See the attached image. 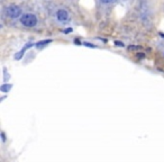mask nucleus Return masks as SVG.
Instances as JSON below:
<instances>
[{
    "label": "nucleus",
    "mask_w": 164,
    "mask_h": 162,
    "mask_svg": "<svg viewBox=\"0 0 164 162\" xmlns=\"http://www.w3.org/2000/svg\"><path fill=\"white\" fill-rule=\"evenodd\" d=\"M20 23L25 27H34L37 24V17L33 14H26L20 17Z\"/></svg>",
    "instance_id": "1"
},
{
    "label": "nucleus",
    "mask_w": 164,
    "mask_h": 162,
    "mask_svg": "<svg viewBox=\"0 0 164 162\" xmlns=\"http://www.w3.org/2000/svg\"><path fill=\"white\" fill-rule=\"evenodd\" d=\"M6 14H7V16H9L10 18H18V17H20V15H22V9H20V7L13 5V6L7 7Z\"/></svg>",
    "instance_id": "2"
},
{
    "label": "nucleus",
    "mask_w": 164,
    "mask_h": 162,
    "mask_svg": "<svg viewBox=\"0 0 164 162\" xmlns=\"http://www.w3.org/2000/svg\"><path fill=\"white\" fill-rule=\"evenodd\" d=\"M56 19L58 20V22H61V23H65V22H68L69 20V14L67 10H64V9H60V10H57V13H56Z\"/></svg>",
    "instance_id": "3"
},
{
    "label": "nucleus",
    "mask_w": 164,
    "mask_h": 162,
    "mask_svg": "<svg viewBox=\"0 0 164 162\" xmlns=\"http://www.w3.org/2000/svg\"><path fill=\"white\" fill-rule=\"evenodd\" d=\"M11 84H8V83H6V84H2L1 86V88H0V90L2 91V92H8L10 89H11Z\"/></svg>",
    "instance_id": "4"
},
{
    "label": "nucleus",
    "mask_w": 164,
    "mask_h": 162,
    "mask_svg": "<svg viewBox=\"0 0 164 162\" xmlns=\"http://www.w3.org/2000/svg\"><path fill=\"white\" fill-rule=\"evenodd\" d=\"M51 42H52L51 40L42 41V42H38V43L36 44V46H37V47H42V46H44V45H46V44H48V43H51Z\"/></svg>",
    "instance_id": "5"
},
{
    "label": "nucleus",
    "mask_w": 164,
    "mask_h": 162,
    "mask_svg": "<svg viewBox=\"0 0 164 162\" xmlns=\"http://www.w3.org/2000/svg\"><path fill=\"white\" fill-rule=\"evenodd\" d=\"M84 45H85V46H90V47H96L93 44H90V43H84Z\"/></svg>",
    "instance_id": "6"
},
{
    "label": "nucleus",
    "mask_w": 164,
    "mask_h": 162,
    "mask_svg": "<svg viewBox=\"0 0 164 162\" xmlns=\"http://www.w3.org/2000/svg\"><path fill=\"white\" fill-rule=\"evenodd\" d=\"M115 44L117 45V46H124L123 43H120V42H115Z\"/></svg>",
    "instance_id": "7"
},
{
    "label": "nucleus",
    "mask_w": 164,
    "mask_h": 162,
    "mask_svg": "<svg viewBox=\"0 0 164 162\" xmlns=\"http://www.w3.org/2000/svg\"><path fill=\"white\" fill-rule=\"evenodd\" d=\"M71 30H72V29H71V28H69V29H67V30H65V33H69V32H71Z\"/></svg>",
    "instance_id": "8"
},
{
    "label": "nucleus",
    "mask_w": 164,
    "mask_h": 162,
    "mask_svg": "<svg viewBox=\"0 0 164 162\" xmlns=\"http://www.w3.org/2000/svg\"><path fill=\"white\" fill-rule=\"evenodd\" d=\"M160 35H161V36H163V37H164V34H162V33H161V34H160Z\"/></svg>",
    "instance_id": "9"
}]
</instances>
